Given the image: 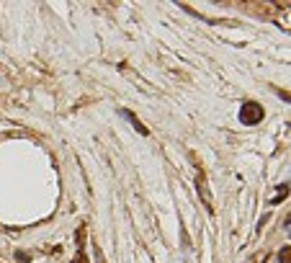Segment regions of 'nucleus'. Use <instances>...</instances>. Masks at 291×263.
Listing matches in <instances>:
<instances>
[{
    "mask_svg": "<svg viewBox=\"0 0 291 263\" xmlns=\"http://www.w3.org/2000/svg\"><path fill=\"white\" fill-rule=\"evenodd\" d=\"M265 116V111H263V106L260 103H255V101H247L240 106V121H242L245 127H255V124H260Z\"/></svg>",
    "mask_w": 291,
    "mask_h": 263,
    "instance_id": "obj_1",
    "label": "nucleus"
},
{
    "mask_svg": "<svg viewBox=\"0 0 291 263\" xmlns=\"http://www.w3.org/2000/svg\"><path fill=\"white\" fill-rule=\"evenodd\" d=\"M196 186H198V194H201V199H204V207L206 212H214V204H211V194H209V188H206V178H204V170L198 168V173H196Z\"/></svg>",
    "mask_w": 291,
    "mask_h": 263,
    "instance_id": "obj_2",
    "label": "nucleus"
},
{
    "mask_svg": "<svg viewBox=\"0 0 291 263\" xmlns=\"http://www.w3.org/2000/svg\"><path fill=\"white\" fill-rule=\"evenodd\" d=\"M121 116H127V119L131 121V127H134V129L139 132V134H145V137L149 134V132H147V127H145L142 121H139V119H137V116H134V114H131V111H127V109H124V111H121Z\"/></svg>",
    "mask_w": 291,
    "mask_h": 263,
    "instance_id": "obj_3",
    "label": "nucleus"
},
{
    "mask_svg": "<svg viewBox=\"0 0 291 263\" xmlns=\"http://www.w3.org/2000/svg\"><path fill=\"white\" fill-rule=\"evenodd\" d=\"M278 261H281V263H291V248H289V245H286V248H281Z\"/></svg>",
    "mask_w": 291,
    "mask_h": 263,
    "instance_id": "obj_4",
    "label": "nucleus"
},
{
    "mask_svg": "<svg viewBox=\"0 0 291 263\" xmlns=\"http://www.w3.org/2000/svg\"><path fill=\"white\" fill-rule=\"evenodd\" d=\"M72 263H88V256H85V250H78V256H75Z\"/></svg>",
    "mask_w": 291,
    "mask_h": 263,
    "instance_id": "obj_5",
    "label": "nucleus"
}]
</instances>
